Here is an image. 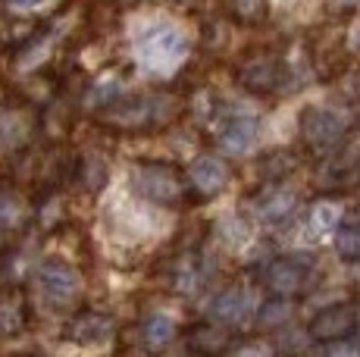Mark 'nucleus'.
<instances>
[{
	"instance_id": "obj_17",
	"label": "nucleus",
	"mask_w": 360,
	"mask_h": 357,
	"mask_svg": "<svg viewBox=\"0 0 360 357\" xmlns=\"http://www.w3.org/2000/svg\"><path fill=\"white\" fill-rule=\"evenodd\" d=\"M207 279H210V264H207L204 254L185 257L176 273V285L182 288V292H200V288L207 285Z\"/></svg>"
},
{
	"instance_id": "obj_25",
	"label": "nucleus",
	"mask_w": 360,
	"mask_h": 357,
	"mask_svg": "<svg viewBox=\"0 0 360 357\" xmlns=\"http://www.w3.org/2000/svg\"><path fill=\"white\" fill-rule=\"evenodd\" d=\"M4 248H6V223L0 219V251H4Z\"/></svg>"
},
{
	"instance_id": "obj_22",
	"label": "nucleus",
	"mask_w": 360,
	"mask_h": 357,
	"mask_svg": "<svg viewBox=\"0 0 360 357\" xmlns=\"http://www.w3.org/2000/svg\"><path fill=\"white\" fill-rule=\"evenodd\" d=\"M292 169H295V160H288L285 150H273V154H266L260 160V173L266 182H282Z\"/></svg>"
},
{
	"instance_id": "obj_24",
	"label": "nucleus",
	"mask_w": 360,
	"mask_h": 357,
	"mask_svg": "<svg viewBox=\"0 0 360 357\" xmlns=\"http://www.w3.org/2000/svg\"><path fill=\"white\" fill-rule=\"evenodd\" d=\"M13 6H38V4H44V0H10Z\"/></svg>"
},
{
	"instance_id": "obj_13",
	"label": "nucleus",
	"mask_w": 360,
	"mask_h": 357,
	"mask_svg": "<svg viewBox=\"0 0 360 357\" xmlns=\"http://www.w3.org/2000/svg\"><path fill=\"white\" fill-rule=\"evenodd\" d=\"M188 178H191V188H195L200 197H213L229 185L232 173L219 157H200V160H195V167H191Z\"/></svg>"
},
{
	"instance_id": "obj_27",
	"label": "nucleus",
	"mask_w": 360,
	"mask_h": 357,
	"mask_svg": "<svg viewBox=\"0 0 360 357\" xmlns=\"http://www.w3.org/2000/svg\"><path fill=\"white\" fill-rule=\"evenodd\" d=\"M354 51L360 53V29H357V35H354Z\"/></svg>"
},
{
	"instance_id": "obj_26",
	"label": "nucleus",
	"mask_w": 360,
	"mask_h": 357,
	"mask_svg": "<svg viewBox=\"0 0 360 357\" xmlns=\"http://www.w3.org/2000/svg\"><path fill=\"white\" fill-rule=\"evenodd\" d=\"M338 6H354V4H360V0H335Z\"/></svg>"
},
{
	"instance_id": "obj_9",
	"label": "nucleus",
	"mask_w": 360,
	"mask_h": 357,
	"mask_svg": "<svg viewBox=\"0 0 360 357\" xmlns=\"http://www.w3.org/2000/svg\"><path fill=\"white\" fill-rule=\"evenodd\" d=\"M38 288L41 294H47L51 301L63 304V301H72L82 288V276L75 266L63 264V260H47L38 270Z\"/></svg>"
},
{
	"instance_id": "obj_19",
	"label": "nucleus",
	"mask_w": 360,
	"mask_h": 357,
	"mask_svg": "<svg viewBox=\"0 0 360 357\" xmlns=\"http://www.w3.org/2000/svg\"><path fill=\"white\" fill-rule=\"evenodd\" d=\"M338 223H342V210H338L332 201H320V204H314V207H310L307 226H310V232H314V235H329V232L338 229Z\"/></svg>"
},
{
	"instance_id": "obj_15",
	"label": "nucleus",
	"mask_w": 360,
	"mask_h": 357,
	"mask_svg": "<svg viewBox=\"0 0 360 357\" xmlns=\"http://www.w3.org/2000/svg\"><path fill=\"white\" fill-rule=\"evenodd\" d=\"M185 345H188V351L207 354V357L232 351V339H229V332H226L223 323H217V326H195V329H188V332H185Z\"/></svg>"
},
{
	"instance_id": "obj_11",
	"label": "nucleus",
	"mask_w": 360,
	"mask_h": 357,
	"mask_svg": "<svg viewBox=\"0 0 360 357\" xmlns=\"http://www.w3.org/2000/svg\"><path fill=\"white\" fill-rule=\"evenodd\" d=\"M113 329H116V320L110 317V313L82 311L66 323L63 335L69 342H75V345H101V342H107L110 335H113Z\"/></svg>"
},
{
	"instance_id": "obj_12",
	"label": "nucleus",
	"mask_w": 360,
	"mask_h": 357,
	"mask_svg": "<svg viewBox=\"0 0 360 357\" xmlns=\"http://www.w3.org/2000/svg\"><path fill=\"white\" fill-rule=\"evenodd\" d=\"M257 135H260V122L257 116L251 113H232L219 122V132L217 138L223 144V150L229 154H248V150L257 144Z\"/></svg>"
},
{
	"instance_id": "obj_2",
	"label": "nucleus",
	"mask_w": 360,
	"mask_h": 357,
	"mask_svg": "<svg viewBox=\"0 0 360 357\" xmlns=\"http://www.w3.org/2000/svg\"><path fill=\"white\" fill-rule=\"evenodd\" d=\"M176 116V104L163 94H135V98H120L110 107H103V122L116 129H131V132H144V129H157Z\"/></svg>"
},
{
	"instance_id": "obj_16",
	"label": "nucleus",
	"mask_w": 360,
	"mask_h": 357,
	"mask_svg": "<svg viewBox=\"0 0 360 357\" xmlns=\"http://www.w3.org/2000/svg\"><path fill=\"white\" fill-rule=\"evenodd\" d=\"M295 317V304L288 301V294H276V298L263 301L257 307V326L260 329H282L288 326Z\"/></svg>"
},
{
	"instance_id": "obj_3",
	"label": "nucleus",
	"mask_w": 360,
	"mask_h": 357,
	"mask_svg": "<svg viewBox=\"0 0 360 357\" xmlns=\"http://www.w3.org/2000/svg\"><path fill=\"white\" fill-rule=\"evenodd\" d=\"M138 57L150 72H169L188 53V38L172 22H150L135 41Z\"/></svg>"
},
{
	"instance_id": "obj_8",
	"label": "nucleus",
	"mask_w": 360,
	"mask_h": 357,
	"mask_svg": "<svg viewBox=\"0 0 360 357\" xmlns=\"http://www.w3.org/2000/svg\"><path fill=\"white\" fill-rule=\"evenodd\" d=\"M357 329V311L351 304H335V307H326L320 311L307 326V335L320 345H329V342H338V339H351Z\"/></svg>"
},
{
	"instance_id": "obj_1",
	"label": "nucleus",
	"mask_w": 360,
	"mask_h": 357,
	"mask_svg": "<svg viewBox=\"0 0 360 357\" xmlns=\"http://www.w3.org/2000/svg\"><path fill=\"white\" fill-rule=\"evenodd\" d=\"M131 185L144 201L157 204V207H182L188 201L191 178L182 173L172 163H138L135 173H131Z\"/></svg>"
},
{
	"instance_id": "obj_18",
	"label": "nucleus",
	"mask_w": 360,
	"mask_h": 357,
	"mask_svg": "<svg viewBox=\"0 0 360 357\" xmlns=\"http://www.w3.org/2000/svg\"><path fill=\"white\" fill-rule=\"evenodd\" d=\"M176 335H179V326L169 317H163V313H154V317H148V320H144V326H141L144 345L157 348V351L166 348V345H172V342H176Z\"/></svg>"
},
{
	"instance_id": "obj_21",
	"label": "nucleus",
	"mask_w": 360,
	"mask_h": 357,
	"mask_svg": "<svg viewBox=\"0 0 360 357\" xmlns=\"http://www.w3.org/2000/svg\"><path fill=\"white\" fill-rule=\"evenodd\" d=\"M335 254L345 264H360V223L335 229Z\"/></svg>"
},
{
	"instance_id": "obj_6",
	"label": "nucleus",
	"mask_w": 360,
	"mask_h": 357,
	"mask_svg": "<svg viewBox=\"0 0 360 357\" xmlns=\"http://www.w3.org/2000/svg\"><path fill=\"white\" fill-rule=\"evenodd\" d=\"M285 79H288V72H285V66H282V60L269 57V53H263V57H251L248 63H241V70H238V85L245 88V91H251V94L279 91Z\"/></svg>"
},
{
	"instance_id": "obj_5",
	"label": "nucleus",
	"mask_w": 360,
	"mask_h": 357,
	"mask_svg": "<svg viewBox=\"0 0 360 357\" xmlns=\"http://www.w3.org/2000/svg\"><path fill=\"white\" fill-rule=\"evenodd\" d=\"M310 273H314L310 254H285V257H276L266 264L263 285L273 294H297L310 283Z\"/></svg>"
},
{
	"instance_id": "obj_4",
	"label": "nucleus",
	"mask_w": 360,
	"mask_h": 357,
	"mask_svg": "<svg viewBox=\"0 0 360 357\" xmlns=\"http://www.w3.org/2000/svg\"><path fill=\"white\" fill-rule=\"evenodd\" d=\"M301 138L316 154H329L348 138V119L332 107H307L301 113Z\"/></svg>"
},
{
	"instance_id": "obj_14",
	"label": "nucleus",
	"mask_w": 360,
	"mask_h": 357,
	"mask_svg": "<svg viewBox=\"0 0 360 357\" xmlns=\"http://www.w3.org/2000/svg\"><path fill=\"white\" fill-rule=\"evenodd\" d=\"M29 326V301L19 288L0 294V339H16Z\"/></svg>"
},
{
	"instance_id": "obj_20",
	"label": "nucleus",
	"mask_w": 360,
	"mask_h": 357,
	"mask_svg": "<svg viewBox=\"0 0 360 357\" xmlns=\"http://www.w3.org/2000/svg\"><path fill=\"white\" fill-rule=\"evenodd\" d=\"M79 182L85 185L88 191H103L107 188V182H110V169H107V163L101 160V157H85L82 160V167H79Z\"/></svg>"
},
{
	"instance_id": "obj_23",
	"label": "nucleus",
	"mask_w": 360,
	"mask_h": 357,
	"mask_svg": "<svg viewBox=\"0 0 360 357\" xmlns=\"http://www.w3.org/2000/svg\"><path fill=\"white\" fill-rule=\"evenodd\" d=\"M229 13L235 22L241 25L260 22L263 13H266V0H229Z\"/></svg>"
},
{
	"instance_id": "obj_10",
	"label": "nucleus",
	"mask_w": 360,
	"mask_h": 357,
	"mask_svg": "<svg viewBox=\"0 0 360 357\" xmlns=\"http://www.w3.org/2000/svg\"><path fill=\"white\" fill-rule=\"evenodd\" d=\"M254 294L248 288H226L223 294H217L210 304V320L223 323V326H245L254 317Z\"/></svg>"
},
{
	"instance_id": "obj_7",
	"label": "nucleus",
	"mask_w": 360,
	"mask_h": 357,
	"mask_svg": "<svg viewBox=\"0 0 360 357\" xmlns=\"http://www.w3.org/2000/svg\"><path fill=\"white\" fill-rule=\"evenodd\" d=\"M251 207H254V214H257L260 223L279 226L297 210V191L285 188L282 182H266L257 195H254Z\"/></svg>"
}]
</instances>
